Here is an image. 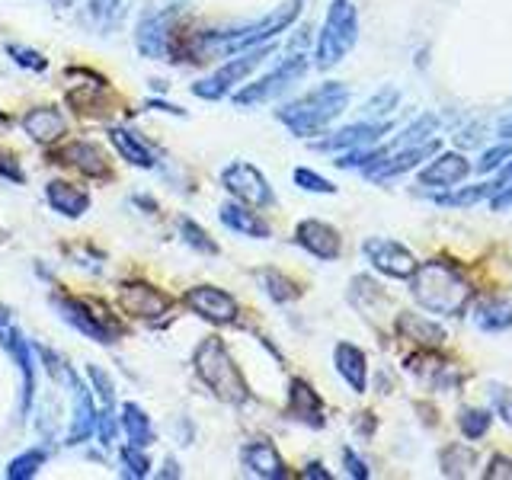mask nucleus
Returning <instances> with one entry per match:
<instances>
[{
    "label": "nucleus",
    "mask_w": 512,
    "mask_h": 480,
    "mask_svg": "<svg viewBox=\"0 0 512 480\" xmlns=\"http://www.w3.org/2000/svg\"><path fill=\"white\" fill-rule=\"evenodd\" d=\"M512 205V186L506 183V186H500L493 192V199H490V208L493 212H503V208H509Z\"/></svg>",
    "instance_id": "49530a36"
},
{
    "label": "nucleus",
    "mask_w": 512,
    "mask_h": 480,
    "mask_svg": "<svg viewBox=\"0 0 512 480\" xmlns=\"http://www.w3.org/2000/svg\"><path fill=\"white\" fill-rule=\"evenodd\" d=\"M55 4H58V7H71V4H74V0H55Z\"/></svg>",
    "instance_id": "8fccbe9b"
},
{
    "label": "nucleus",
    "mask_w": 512,
    "mask_h": 480,
    "mask_svg": "<svg viewBox=\"0 0 512 480\" xmlns=\"http://www.w3.org/2000/svg\"><path fill=\"white\" fill-rule=\"evenodd\" d=\"M509 157H512V148H509V144H496V148L484 151V157H480L477 170H480V173H493V170H500V167H503V160H509Z\"/></svg>",
    "instance_id": "a19ab883"
},
{
    "label": "nucleus",
    "mask_w": 512,
    "mask_h": 480,
    "mask_svg": "<svg viewBox=\"0 0 512 480\" xmlns=\"http://www.w3.org/2000/svg\"><path fill=\"white\" fill-rule=\"evenodd\" d=\"M23 132L39 144H55L68 132V119L58 106H32L23 116Z\"/></svg>",
    "instance_id": "a211bd4d"
},
{
    "label": "nucleus",
    "mask_w": 512,
    "mask_h": 480,
    "mask_svg": "<svg viewBox=\"0 0 512 480\" xmlns=\"http://www.w3.org/2000/svg\"><path fill=\"white\" fill-rule=\"evenodd\" d=\"M500 135H503V138H512V116L500 122Z\"/></svg>",
    "instance_id": "09e8293b"
},
{
    "label": "nucleus",
    "mask_w": 512,
    "mask_h": 480,
    "mask_svg": "<svg viewBox=\"0 0 512 480\" xmlns=\"http://www.w3.org/2000/svg\"><path fill=\"white\" fill-rule=\"evenodd\" d=\"M359 39V13L352 0H333L327 10L324 29L317 36V68L340 64Z\"/></svg>",
    "instance_id": "39448f33"
},
{
    "label": "nucleus",
    "mask_w": 512,
    "mask_h": 480,
    "mask_svg": "<svg viewBox=\"0 0 512 480\" xmlns=\"http://www.w3.org/2000/svg\"><path fill=\"white\" fill-rule=\"evenodd\" d=\"M301 10V0H292V4H285L282 10H276L266 20L253 23V26H244V29H231V32H202L199 36V55H205L208 48H221V52H247V48H256L269 42L276 32L288 29L295 23V16Z\"/></svg>",
    "instance_id": "20e7f679"
},
{
    "label": "nucleus",
    "mask_w": 512,
    "mask_h": 480,
    "mask_svg": "<svg viewBox=\"0 0 512 480\" xmlns=\"http://www.w3.org/2000/svg\"><path fill=\"white\" fill-rule=\"evenodd\" d=\"M343 464H346V474H349V477L365 480L368 474H372V471H368V464H365L356 452H352V448H343Z\"/></svg>",
    "instance_id": "a18cd8bd"
},
{
    "label": "nucleus",
    "mask_w": 512,
    "mask_h": 480,
    "mask_svg": "<svg viewBox=\"0 0 512 480\" xmlns=\"http://www.w3.org/2000/svg\"><path fill=\"white\" fill-rule=\"evenodd\" d=\"M410 282V295L423 311L439 317H461L474 301V285L461 276V269L445 260L416 263Z\"/></svg>",
    "instance_id": "f257e3e1"
},
{
    "label": "nucleus",
    "mask_w": 512,
    "mask_h": 480,
    "mask_svg": "<svg viewBox=\"0 0 512 480\" xmlns=\"http://www.w3.org/2000/svg\"><path fill=\"white\" fill-rule=\"evenodd\" d=\"M170 39H173L170 10L141 16V23H138V52L141 55H148V58H167L170 55Z\"/></svg>",
    "instance_id": "f3484780"
},
{
    "label": "nucleus",
    "mask_w": 512,
    "mask_h": 480,
    "mask_svg": "<svg viewBox=\"0 0 512 480\" xmlns=\"http://www.w3.org/2000/svg\"><path fill=\"white\" fill-rule=\"evenodd\" d=\"M407 368L413 375L432 381L439 391H448V388H455V384H458V372H452V365H448L442 356H436V349L413 352V356L407 359Z\"/></svg>",
    "instance_id": "393cba45"
},
{
    "label": "nucleus",
    "mask_w": 512,
    "mask_h": 480,
    "mask_svg": "<svg viewBox=\"0 0 512 480\" xmlns=\"http://www.w3.org/2000/svg\"><path fill=\"white\" fill-rule=\"evenodd\" d=\"M64 96H68V106L84 119H106L112 112V87L106 84V77L93 74L90 68L64 71Z\"/></svg>",
    "instance_id": "423d86ee"
},
{
    "label": "nucleus",
    "mask_w": 512,
    "mask_h": 480,
    "mask_svg": "<svg viewBox=\"0 0 512 480\" xmlns=\"http://www.w3.org/2000/svg\"><path fill=\"white\" fill-rule=\"evenodd\" d=\"M256 282L263 285V292L272 298V301H279V304H288V301H295L301 295V288L298 282H292L285 276V272L279 269H260L256 272Z\"/></svg>",
    "instance_id": "2f4dec72"
},
{
    "label": "nucleus",
    "mask_w": 512,
    "mask_h": 480,
    "mask_svg": "<svg viewBox=\"0 0 512 480\" xmlns=\"http://www.w3.org/2000/svg\"><path fill=\"white\" fill-rule=\"evenodd\" d=\"M490 423H493V413H490V410L468 407V410H461V413H458V429H461V436L468 439V442L484 439V436H487V429H490Z\"/></svg>",
    "instance_id": "473e14b6"
},
{
    "label": "nucleus",
    "mask_w": 512,
    "mask_h": 480,
    "mask_svg": "<svg viewBox=\"0 0 512 480\" xmlns=\"http://www.w3.org/2000/svg\"><path fill=\"white\" fill-rule=\"evenodd\" d=\"M119 461L125 468V477H148L151 474V461L144 455V448H138V445H122Z\"/></svg>",
    "instance_id": "e433bc0d"
},
{
    "label": "nucleus",
    "mask_w": 512,
    "mask_h": 480,
    "mask_svg": "<svg viewBox=\"0 0 512 480\" xmlns=\"http://www.w3.org/2000/svg\"><path fill=\"white\" fill-rule=\"evenodd\" d=\"M349 106V87L346 84H320L317 90L298 96L295 103H288L276 112V119L298 138H314L320 132H327V125L333 119H340Z\"/></svg>",
    "instance_id": "f03ea898"
},
{
    "label": "nucleus",
    "mask_w": 512,
    "mask_h": 480,
    "mask_svg": "<svg viewBox=\"0 0 512 480\" xmlns=\"http://www.w3.org/2000/svg\"><path fill=\"white\" fill-rule=\"evenodd\" d=\"M119 308L128 317L144 320V324H160V320L170 317L173 298L167 292H160V288H154L151 282L132 279L119 285Z\"/></svg>",
    "instance_id": "6e6552de"
},
{
    "label": "nucleus",
    "mask_w": 512,
    "mask_h": 480,
    "mask_svg": "<svg viewBox=\"0 0 512 480\" xmlns=\"http://www.w3.org/2000/svg\"><path fill=\"white\" fill-rule=\"evenodd\" d=\"M122 429L128 436V445H138V448H148L154 442V426H151V416L144 413L138 404H122Z\"/></svg>",
    "instance_id": "c756f323"
},
{
    "label": "nucleus",
    "mask_w": 512,
    "mask_h": 480,
    "mask_svg": "<svg viewBox=\"0 0 512 480\" xmlns=\"http://www.w3.org/2000/svg\"><path fill=\"white\" fill-rule=\"evenodd\" d=\"M52 304L61 311V317L68 320L74 330L90 336V340H96V343H116V327L109 324L106 314H100L96 304L71 298V295H55Z\"/></svg>",
    "instance_id": "9b49d317"
},
{
    "label": "nucleus",
    "mask_w": 512,
    "mask_h": 480,
    "mask_svg": "<svg viewBox=\"0 0 512 480\" xmlns=\"http://www.w3.org/2000/svg\"><path fill=\"white\" fill-rule=\"evenodd\" d=\"M186 308L192 314H199L208 324H237L240 317V304L231 292H224V288H215V285H192L189 292L183 295Z\"/></svg>",
    "instance_id": "f8f14e48"
},
{
    "label": "nucleus",
    "mask_w": 512,
    "mask_h": 480,
    "mask_svg": "<svg viewBox=\"0 0 512 480\" xmlns=\"http://www.w3.org/2000/svg\"><path fill=\"white\" fill-rule=\"evenodd\" d=\"M474 324H477V330H484V333H503V330H509L512 327V301H506V298H487L477 308Z\"/></svg>",
    "instance_id": "c85d7f7f"
},
{
    "label": "nucleus",
    "mask_w": 512,
    "mask_h": 480,
    "mask_svg": "<svg viewBox=\"0 0 512 480\" xmlns=\"http://www.w3.org/2000/svg\"><path fill=\"white\" fill-rule=\"evenodd\" d=\"M394 327H397V333H400V336H404V340L416 343L420 349H439V346L448 340L445 327H442V324H436V320H429L426 314L404 311V314H397Z\"/></svg>",
    "instance_id": "412c9836"
},
{
    "label": "nucleus",
    "mask_w": 512,
    "mask_h": 480,
    "mask_svg": "<svg viewBox=\"0 0 512 480\" xmlns=\"http://www.w3.org/2000/svg\"><path fill=\"white\" fill-rule=\"evenodd\" d=\"M87 378L93 384V391L100 394V400L106 407H112V378L103 372V368H96V365H87Z\"/></svg>",
    "instance_id": "ea45409f"
},
{
    "label": "nucleus",
    "mask_w": 512,
    "mask_h": 480,
    "mask_svg": "<svg viewBox=\"0 0 512 480\" xmlns=\"http://www.w3.org/2000/svg\"><path fill=\"white\" fill-rule=\"evenodd\" d=\"M218 218L224 228H231L234 234H244V237H256V240H266L272 231H269V224L253 212L250 205L244 202H224L218 208Z\"/></svg>",
    "instance_id": "bb28decb"
},
{
    "label": "nucleus",
    "mask_w": 512,
    "mask_h": 480,
    "mask_svg": "<svg viewBox=\"0 0 512 480\" xmlns=\"http://www.w3.org/2000/svg\"><path fill=\"white\" fill-rule=\"evenodd\" d=\"M71 388H74V420H71V432H68V445H80L87 442L96 432V407H93V394L77 381V375H68Z\"/></svg>",
    "instance_id": "5701e85b"
},
{
    "label": "nucleus",
    "mask_w": 512,
    "mask_h": 480,
    "mask_svg": "<svg viewBox=\"0 0 512 480\" xmlns=\"http://www.w3.org/2000/svg\"><path fill=\"white\" fill-rule=\"evenodd\" d=\"M247 468L256 474V477H266V480H282L288 477V464L285 458L279 455V448L272 445L269 439H253L244 445V452H240Z\"/></svg>",
    "instance_id": "aec40b11"
},
{
    "label": "nucleus",
    "mask_w": 512,
    "mask_h": 480,
    "mask_svg": "<svg viewBox=\"0 0 512 480\" xmlns=\"http://www.w3.org/2000/svg\"><path fill=\"white\" fill-rule=\"evenodd\" d=\"M42 464H45V452H42V448H29V452L16 455V458L10 461L7 477H10V480H29V477H36V474H39Z\"/></svg>",
    "instance_id": "72a5a7b5"
},
{
    "label": "nucleus",
    "mask_w": 512,
    "mask_h": 480,
    "mask_svg": "<svg viewBox=\"0 0 512 480\" xmlns=\"http://www.w3.org/2000/svg\"><path fill=\"white\" fill-rule=\"evenodd\" d=\"M55 164L74 167L77 173L90 176V180H109V176H112L109 157L100 148H96V144H90V141H71V144H64V148L55 154Z\"/></svg>",
    "instance_id": "dca6fc26"
},
{
    "label": "nucleus",
    "mask_w": 512,
    "mask_h": 480,
    "mask_svg": "<svg viewBox=\"0 0 512 480\" xmlns=\"http://www.w3.org/2000/svg\"><path fill=\"white\" fill-rule=\"evenodd\" d=\"M7 55L20 64V68H26V71H45L48 68V61H45V55H39V52H32V48H23V45H7Z\"/></svg>",
    "instance_id": "58836bf2"
},
{
    "label": "nucleus",
    "mask_w": 512,
    "mask_h": 480,
    "mask_svg": "<svg viewBox=\"0 0 512 480\" xmlns=\"http://www.w3.org/2000/svg\"><path fill=\"white\" fill-rule=\"evenodd\" d=\"M362 253L372 263V269L388 279H410L416 269V256L391 237H368L362 244Z\"/></svg>",
    "instance_id": "ddd939ff"
},
{
    "label": "nucleus",
    "mask_w": 512,
    "mask_h": 480,
    "mask_svg": "<svg viewBox=\"0 0 512 480\" xmlns=\"http://www.w3.org/2000/svg\"><path fill=\"white\" fill-rule=\"evenodd\" d=\"M272 52L269 45H256V48H247V55H240L228 64H221L215 74H208L199 84H192V93L199 96V100H221V96H228L237 84H244V80L260 68L263 58Z\"/></svg>",
    "instance_id": "0eeeda50"
},
{
    "label": "nucleus",
    "mask_w": 512,
    "mask_h": 480,
    "mask_svg": "<svg viewBox=\"0 0 512 480\" xmlns=\"http://www.w3.org/2000/svg\"><path fill=\"white\" fill-rule=\"evenodd\" d=\"M221 186L231 192L237 202H244L250 208H269L276 202V192H272L269 180L256 170L247 160H234L221 170Z\"/></svg>",
    "instance_id": "1a4fd4ad"
},
{
    "label": "nucleus",
    "mask_w": 512,
    "mask_h": 480,
    "mask_svg": "<svg viewBox=\"0 0 512 480\" xmlns=\"http://www.w3.org/2000/svg\"><path fill=\"white\" fill-rule=\"evenodd\" d=\"M196 375L199 381L205 384L208 391H212L218 400L231 407H244L250 400V384L240 372V365L234 362L231 349L224 346L218 336H205L196 349Z\"/></svg>",
    "instance_id": "7ed1b4c3"
},
{
    "label": "nucleus",
    "mask_w": 512,
    "mask_h": 480,
    "mask_svg": "<svg viewBox=\"0 0 512 480\" xmlns=\"http://www.w3.org/2000/svg\"><path fill=\"white\" fill-rule=\"evenodd\" d=\"M0 176H7L13 183H26V173L20 167V160H16L10 151H0Z\"/></svg>",
    "instance_id": "37998d69"
},
{
    "label": "nucleus",
    "mask_w": 512,
    "mask_h": 480,
    "mask_svg": "<svg viewBox=\"0 0 512 480\" xmlns=\"http://www.w3.org/2000/svg\"><path fill=\"white\" fill-rule=\"evenodd\" d=\"M471 173V164L464 160V154H455V151H445L432 160L429 167L420 170V183L423 186H436V189H452L458 186L464 176Z\"/></svg>",
    "instance_id": "4be33fe9"
},
{
    "label": "nucleus",
    "mask_w": 512,
    "mask_h": 480,
    "mask_svg": "<svg viewBox=\"0 0 512 480\" xmlns=\"http://www.w3.org/2000/svg\"><path fill=\"white\" fill-rule=\"evenodd\" d=\"M45 199L64 218H80L90 208V192L68 180H52L45 186Z\"/></svg>",
    "instance_id": "a878e982"
},
{
    "label": "nucleus",
    "mask_w": 512,
    "mask_h": 480,
    "mask_svg": "<svg viewBox=\"0 0 512 480\" xmlns=\"http://www.w3.org/2000/svg\"><path fill=\"white\" fill-rule=\"evenodd\" d=\"M285 413L292 416V420L311 426V429H324V423H327L324 397H320L304 378H292V384H288V407H285Z\"/></svg>",
    "instance_id": "2eb2a0df"
},
{
    "label": "nucleus",
    "mask_w": 512,
    "mask_h": 480,
    "mask_svg": "<svg viewBox=\"0 0 512 480\" xmlns=\"http://www.w3.org/2000/svg\"><path fill=\"white\" fill-rule=\"evenodd\" d=\"M87 16L93 26L100 29H112L122 20V0H90L87 4Z\"/></svg>",
    "instance_id": "f704fd0d"
},
{
    "label": "nucleus",
    "mask_w": 512,
    "mask_h": 480,
    "mask_svg": "<svg viewBox=\"0 0 512 480\" xmlns=\"http://www.w3.org/2000/svg\"><path fill=\"white\" fill-rule=\"evenodd\" d=\"M109 141H112V148L119 151L122 160H128L132 167H144V170H151L154 167V154L151 148L144 144L132 128H109Z\"/></svg>",
    "instance_id": "cd10ccee"
},
{
    "label": "nucleus",
    "mask_w": 512,
    "mask_h": 480,
    "mask_svg": "<svg viewBox=\"0 0 512 480\" xmlns=\"http://www.w3.org/2000/svg\"><path fill=\"white\" fill-rule=\"evenodd\" d=\"M295 244L304 247L311 256H317V260H340V253H343V237L340 231L333 228V224L327 221H317V218H308V221H301L298 228H295Z\"/></svg>",
    "instance_id": "4468645a"
},
{
    "label": "nucleus",
    "mask_w": 512,
    "mask_h": 480,
    "mask_svg": "<svg viewBox=\"0 0 512 480\" xmlns=\"http://www.w3.org/2000/svg\"><path fill=\"white\" fill-rule=\"evenodd\" d=\"M391 132V122H359V125H349L343 132H336L324 141H317L320 151H356V148H372L378 138H384Z\"/></svg>",
    "instance_id": "6ab92c4d"
},
{
    "label": "nucleus",
    "mask_w": 512,
    "mask_h": 480,
    "mask_svg": "<svg viewBox=\"0 0 512 480\" xmlns=\"http://www.w3.org/2000/svg\"><path fill=\"white\" fill-rule=\"evenodd\" d=\"M304 477H314V480H330V471H324V464L311 461L308 468H304Z\"/></svg>",
    "instance_id": "de8ad7c7"
},
{
    "label": "nucleus",
    "mask_w": 512,
    "mask_h": 480,
    "mask_svg": "<svg viewBox=\"0 0 512 480\" xmlns=\"http://www.w3.org/2000/svg\"><path fill=\"white\" fill-rule=\"evenodd\" d=\"M493 410L512 426V391L509 388H493Z\"/></svg>",
    "instance_id": "c03bdc74"
},
{
    "label": "nucleus",
    "mask_w": 512,
    "mask_h": 480,
    "mask_svg": "<svg viewBox=\"0 0 512 480\" xmlns=\"http://www.w3.org/2000/svg\"><path fill=\"white\" fill-rule=\"evenodd\" d=\"M333 365H336V372H340V378L349 384L352 391L365 394V388H368V359H365V352L359 346L336 343V349H333Z\"/></svg>",
    "instance_id": "b1692460"
},
{
    "label": "nucleus",
    "mask_w": 512,
    "mask_h": 480,
    "mask_svg": "<svg viewBox=\"0 0 512 480\" xmlns=\"http://www.w3.org/2000/svg\"><path fill=\"white\" fill-rule=\"evenodd\" d=\"M484 480H512V458L493 455L484 468Z\"/></svg>",
    "instance_id": "79ce46f5"
},
{
    "label": "nucleus",
    "mask_w": 512,
    "mask_h": 480,
    "mask_svg": "<svg viewBox=\"0 0 512 480\" xmlns=\"http://www.w3.org/2000/svg\"><path fill=\"white\" fill-rule=\"evenodd\" d=\"M180 234H183V240L192 247V250H199V253H218V244L212 237H208V231L202 228V224H196L192 218H180Z\"/></svg>",
    "instance_id": "c9c22d12"
},
{
    "label": "nucleus",
    "mask_w": 512,
    "mask_h": 480,
    "mask_svg": "<svg viewBox=\"0 0 512 480\" xmlns=\"http://www.w3.org/2000/svg\"><path fill=\"white\" fill-rule=\"evenodd\" d=\"M295 183L301 189H308V192H324V196H333V192H336V186L327 180V176H320V173H314L308 167H298L295 170Z\"/></svg>",
    "instance_id": "4c0bfd02"
},
{
    "label": "nucleus",
    "mask_w": 512,
    "mask_h": 480,
    "mask_svg": "<svg viewBox=\"0 0 512 480\" xmlns=\"http://www.w3.org/2000/svg\"><path fill=\"white\" fill-rule=\"evenodd\" d=\"M304 71H308V58H304V55L285 58L272 74L260 77L256 84H247L244 90H237L234 93V103L237 106H260V103L272 100L276 93H282V90H288L292 84H298V80L304 77Z\"/></svg>",
    "instance_id": "9d476101"
},
{
    "label": "nucleus",
    "mask_w": 512,
    "mask_h": 480,
    "mask_svg": "<svg viewBox=\"0 0 512 480\" xmlns=\"http://www.w3.org/2000/svg\"><path fill=\"white\" fill-rule=\"evenodd\" d=\"M439 464H442V474L445 477H468V471L477 464V452H474L471 445L452 442V445L442 448Z\"/></svg>",
    "instance_id": "7c9ffc66"
}]
</instances>
